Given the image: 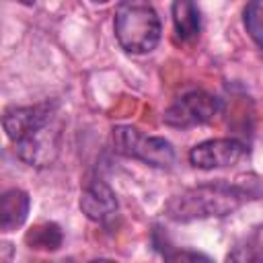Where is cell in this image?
Wrapping results in <instances>:
<instances>
[{
	"mask_svg": "<svg viewBox=\"0 0 263 263\" xmlns=\"http://www.w3.org/2000/svg\"><path fill=\"white\" fill-rule=\"evenodd\" d=\"M2 125L25 164L45 168L55 162L62 146V121L55 103L8 107Z\"/></svg>",
	"mask_w": 263,
	"mask_h": 263,
	"instance_id": "obj_1",
	"label": "cell"
},
{
	"mask_svg": "<svg viewBox=\"0 0 263 263\" xmlns=\"http://www.w3.org/2000/svg\"><path fill=\"white\" fill-rule=\"evenodd\" d=\"M247 199V191L228 181L201 183L173 195L164 205V216L173 222L222 218L238 210Z\"/></svg>",
	"mask_w": 263,
	"mask_h": 263,
	"instance_id": "obj_2",
	"label": "cell"
},
{
	"mask_svg": "<svg viewBox=\"0 0 263 263\" xmlns=\"http://www.w3.org/2000/svg\"><path fill=\"white\" fill-rule=\"evenodd\" d=\"M113 31L127 53H148L158 45L162 25L148 0H121L115 8Z\"/></svg>",
	"mask_w": 263,
	"mask_h": 263,
	"instance_id": "obj_3",
	"label": "cell"
},
{
	"mask_svg": "<svg viewBox=\"0 0 263 263\" xmlns=\"http://www.w3.org/2000/svg\"><path fill=\"white\" fill-rule=\"evenodd\" d=\"M113 148L117 154L142 160L144 164L168 168L175 162V148L168 140L148 136L134 125L113 127Z\"/></svg>",
	"mask_w": 263,
	"mask_h": 263,
	"instance_id": "obj_4",
	"label": "cell"
},
{
	"mask_svg": "<svg viewBox=\"0 0 263 263\" xmlns=\"http://www.w3.org/2000/svg\"><path fill=\"white\" fill-rule=\"evenodd\" d=\"M222 111V99L205 90H189L181 95L162 115V121L171 127H193L216 119Z\"/></svg>",
	"mask_w": 263,
	"mask_h": 263,
	"instance_id": "obj_5",
	"label": "cell"
},
{
	"mask_svg": "<svg viewBox=\"0 0 263 263\" xmlns=\"http://www.w3.org/2000/svg\"><path fill=\"white\" fill-rule=\"evenodd\" d=\"M245 152H247L245 144L236 138H212L199 142L189 150V162L201 171L224 168L238 162Z\"/></svg>",
	"mask_w": 263,
	"mask_h": 263,
	"instance_id": "obj_6",
	"label": "cell"
},
{
	"mask_svg": "<svg viewBox=\"0 0 263 263\" xmlns=\"http://www.w3.org/2000/svg\"><path fill=\"white\" fill-rule=\"evenodd\" d=\"M80 210L88 220L97 224H109L117 216L119 203L113 189L103 179H90L80 191Z\"/></svg>",
	"mask_w": 263,
	"mask_h": 263,
	"instance_id": "obj_7",
	"label": "cell"
},
{
	"mask_svg": "<svg viewBox=\"0 0 263 263\" xmlns=\"http://www.w3.org/2000/svg\"><path fill=\"white\" fill-rule=\"evenodd\" d=\"M31 208L29 193L23 189H8L0 197V228L2 232H12L25 224Z\"/></svg>",
	"mask_w": 263,
	"mask_h": 263,
	"instance_id": "obj_8",
	"label": "cell"
},
{
	"mask_svg": "<svg viewBox=\"0 0 263 263\" xmlns=\"http://www.w3.org/2000/svg\"><path fill=\"white\" fill-rule=\"evenodd\" d=\"M171 14H173V25H175V33L179 41L191 43L199 37L201 18H199L195 0H175Z\"/></svg>",
	"mask_w": 263,
	"mask_h": 263,
	"instance_id": "obj_9",
	"label": "cell"
},
{
	"mask_svg": "<svg viewBox=\"0 0 263 263\" xmlns=\"http://www.w3.org/2000/svg\"><path fill=\"white\" fill-rule=\"evenodd\" d=\"M228 261L238 263H263V224L253 226L228 253Z\"/></svg>",
	"mask_w": 263,
	"mask_h": 263,
	"instance_id": "obj_10",
	"label": "cell"
},
{
	"mask_svg": "<svg viewBox=\"0 0 263 263\" xmlns=\"http://www.w3.org/2000/svg\"><path fill=\"white\" fill-rule=\"evenodd\" d=\"M62 240H64L62 230L53 222H41L25 234L27 247L37 251H58L62 247Z\"/></svg>",
	"mask_w": 263,
	"mask_h": 263,
	"instance_id": "obj_11",
	"label": "cell"
},
{
	"mask_svg": "<svg viewBox=\"0 0 263 263\" xmlns=\"http://www.w3.org/2000/svg\"><path fill=\"white\" fill-rule=\"evenodd\" d=\"M164 257H166V259H191V261H195V259H208L205 255H199V253H185V251H181V253H164Z\"/></svg>",
	"mask_w": 263,
	"mask_h": 263,
	"instance_id": "obj_12",
	"label": "cell"
},
{
	"mask_svg": "<svg viewBox=\"0 0 263 263\" xmlns=\"http://www.w3.org/2000/svg\"><path fill=\"white\" fill-rule=\"evenodd\" d=\"M16 2H21V4H25V6H33V4H35V0H16Z\"/></svg>",
	"mask_w": 263,
	"mask_h": 263,
	"instance_id": "obj_13",
	"label": "cell"
},
{
	"mask_svg": "<svg viewBox=\"0 0 263 263\" xmlns=\"http://www.w3.org/2000/svg\"><path fill=\"white\" fill-rule=\"evenodd\" d=\"M95 4H105V2H109V0H92Z\"/></svg>",
	"mask_w": 263,
	"mask_h": 263,
	"instance_id": "obj_14",
	"label": "cell"
}]
</instances>
